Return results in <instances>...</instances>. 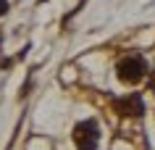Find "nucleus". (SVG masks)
Instances as JSON below:
<instances>
[{
	"label": "nucleus",
	"instance_id": "obj_1",
	"mask_svg": "<svg viewBox=\"0 0 155 150\" xmlns=\"http://www.w3.org/2000/svg\"><path fill=\"white\" fill-rule=\"evenodd\" d=\"M116 71H118V79H121L124 84H137L145 79L147 74V63L142 55H129V58H124L118 66H116Z\"/></svg>",
	"mask_w": 155,
	"mask_h": 150
},
{
	"label": "nucleus",
	"instance_id": "obj_2",
	"mask_svg": "<svg viewBox=\"0 0 155 150\" xmlns=\"http://www.w3.org/2000/svg\"><path fill=\"white\" fill-rule=\"evenodd\" d=\"M97 142H100V129H97V124L92 118L76 124V129H74V145L79 150H95Z\"/></svg>",
	"mask_w": 155,
	"mask_h": 150
},
{
	"label": "nucleus",
	"instance_id": "obj_3",
	"mask_svg": "<svg viewBox=\"0 0 155 150\" xmlns=\"http://www.w3.org/2000/svg\"><path fill=\"white\" fill-rule=\"evenodd\" d=\"M116 111L124 113V116H142L145 113V105H142V98L139 95H129V98L116 100Z\"/></svg>",
	"mask_w": 155,
	"mask_h": 150
},
{
	"label": "nucleus",
	"instance_id": "obj_4",
	"mask_svg": "<svg viewBox=\"0 0 155 150\" xmlns=\"http://www.w3.org/2000/svg\"><path fill=\"white\" fill-rule=\"evenodd\" d=\"M5 11H8V0H0V16H3Z\"/></svg>",
	"mask_w": 155,
	"mask_h": 150
}]
</instances>
